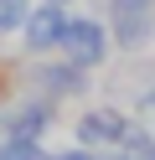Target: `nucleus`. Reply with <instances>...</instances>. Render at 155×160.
<instances>
[{
  "mask_svg": "<svg viewBox=\"0 0 155 160\" xmlns=\"http://www.w3.org/2000/svg\"><path fill=\"white\" fill-rule=\"evenodd\" d=\"M41 5H67V11H72V0H41Z\"/></svg>",
  "mask_w": 155,
  "mask_h": 160,
  "instance_id": "obj_13",
  "label": "nucleus"
},
{
  "mask_svg": "<svg viewBox=\"0 0 155 160\" xmlns=\"http://www.w3.org/2000/svg\"><path fill=\"white\" fill-rule=\"evenodd\" d=\"M16 88H26V62H5L0 57V114L16 103Z\"/></svg>",
  "mask_w": 155,
  "mask_h": 160,
  "instance_id": "obj_9",
  "label": "nucleus"
},
{
  "mask_svg": "<svg viewBox=\"0 0 155 160\" xmlns=\"http://www.w3.org/2000/svg\"><path fill=\"white\" fill-rule=\"evenodd\" d=\"M62 57L78 67H88V72H98V67H109L114 57V31L103 16L93 11H72L67 16V31H62Z\"/></svg>",
  "mask_w": 155,
  "mask_h": 160,
  "instance_id": "obj_2",
  "label": "nucleus"
},
{
  "mask_svg": "<svg viewBox=\"0 0 155 160\" xmlns=\"http://www.w3.org/2000/svg\"><path fill=\"white\" fill-rule=\"evenodd\" d=\"M67 5H31L26 26H21V52L26 57H57L62 52V31H67Z\"/></svg>",
  "mask_w": 155,
  "mask_h": 160,
  "instance_id": "obj_5",
  "label": "nucleus"
},
{
  "mask_svg": "<svg viewBox=\"0 0 155 160\" xmlns=\"http://www.w3.org/2000/svg\"><path fill=\"white\" fill-rule=\"evenodd\" d=\"M57 129V103L41 93H21L16 103L0 114V134H21V139H47Z\"/></svg>",
  "mask_w": 155,
  "mask_h": 160,
  "instance_id": "obj_6",
  "label": "nucleus"
},
{
  "mask_svg": "<svg viewBox=\"0 0 155 160\" xmlns=\"http://www.w3.org/2000/svg\"><path fill=\"white\" fill-rule=\"evenodd\" d=\"M129 114L140 119V124H150V129H155V83H145L140 93L129 98Z\"/></svg>",
  "mask_w": 155,
  "mask_h": 160,
  "instance_id": "obj_11",
  "label": "nucleus"
},
{
  "mask_svg": "<svg viewBox=\"0 0 155 160\" xmlns=\"http://www.w3.org/2000/svg\"><path fill=\"white\" fill-rule=\"evenodd\" d=\"M47 160H98V150H83V145H67V150H52Z\"/></svg>",
  "mask_w": 155,
  "mask_h": 160,
  "instance_id": "obj_12",
  "label": "nucleus"
},
{
  "mask_svg": "<svg viewBox=\"0 0 155 160\" xmlns=\"http://www.w3.org/2000/svg\"><path fill=\"white\" fill-rule=\"evenodd\" d=\"M31 5H36V0H0V36H21Z\"/></svg>",
  "mask_w": 155,
  "mask_h": 160,
  "instance_id": "obj_10",
  "label": "nucleus"
},
{
  "mask_svg": "<svg viewBox=\"0 0 155 160\" xmlns=\"http://www.w3.org/2000/svg\"><path fill=\"white\" fill-rule=\"evenodd\" d=\"M103 21L114 31V52L140 57L155 47V0H103Z\"/></svg>",
  "mask_w": 155,
  "mask_h": 160,
  "instance_id": "obj_3",
  "label": "nucleus"
},
{
  "mask_svg": "<svg viewBox=\"0 0 155 160\" xmlns=\"http://www.w3.org/2000/svg\"><path fill=\"white\" fill-rule=\"evenodd\" d=\"M47 139H21V134H0V160H47Z\"/></svg>",
  "mask_w": 155,
  "mask_h": 160,
  "instance_id": "obj_7",
  "label": "nucleus"
},
{
  "mask_svg": "<svg viewBox=\"0 0 155 160\" xmlns=\"http://www.w3.org/2000/svg\"><path fill=\"white\" fill-rule=\"evenodd\" d=\"M124 155H129V160H155V129L150 124H140V119H134V124H129V134H124Z\"/></svg>",
  "mask_w": 155,
  "mask_h": 160,
  "instance_id": "obj_8",
  "label": "nucleus"
},
{
  "mask_svg": "<svg viewBox=\"0 0 155 160\" xmlns=\"http://www.w3.org/2000/svg\"><path fill=\"white\" fill-rule=\"evenodd\" d=\"M129 124H134V114L119 108L114 98L109 103H88L72 119V145H83V150H119L124 134H129Z\"/></svg>",
  "mask_w": 155,
  "mask_h": 160,
  "instance_id": "obj_4",
  "label": "nucleus"
},
{
  "mask_svg": "<svg viewBox=\"0 0 155 160\" xmlns=\"http://www.w3.org/2000/svg\"><path fill=\"white\" fill-rule=\"evenodd\" d=\"M26 93H41L52 98V103H88L93 93V72L78 62H67V57H31L26 62Z\"/></svg>",
  "mask_w": 155,
  "mask_h": 160,
  "instance_id": "obj_1",
  "label": "nucleus"
}]
</instances>
